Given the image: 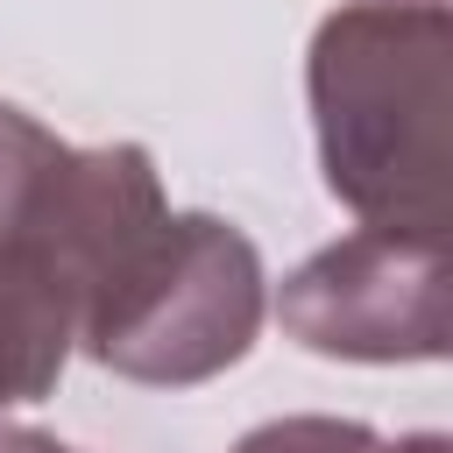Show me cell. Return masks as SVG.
Listing matches in <instances>:
<instances>
[{
	"label": "cell",
	"instance_id": "cell-1",
	"mask_svg": "<svg viewBox=\"0 0 453 453\" xmlns=\"http://www.w3.org/2000/svg\"><path fill=\"white\" fill-rule=\"evenodd\" d=\"M446 0H347L304 57L326 191L361 226L446 234Z\"/></svg>",
	"mask_w": 453,
	"mask_h": 453
},
{
	"label": "cell",
	"instance_id": "cell-2",
	"mask_svg": "<svg viewBox=\"0 0 453 453\" xmlns=\"http://www.w3.org/2000/svg\"><path fill=\"white\" fill-rule=\"evenodd\" d=\"M269 311L255 241L219 212H163L78 319V354L120 382L191 389L248 361Z\"/></svg>",
	"mask_w": 453,
	"mask_h": 453
},
{
	"label": "cell",
	"instance_id": "cell-3",
	"mask_svg": "<svg viewBox=\"0 0 453 453\" xmlns=\"http://www.w3.org/2000/svg\"><path fill=\"white\" fill-rule=\"evenodd\" d=\"M276 319L326 361H439L446 354V234L354 226L276 290Z\"/></svg>",
	"mask_w": 453,
	"mask_h": 453
},
{
	"label": "cell",
	"instance_id": "cell-4",
	"mask_svg": "<svg viewBox=\"0 0 453 453\" xmlns=\"http://www.w3.org/2000/svg\"><path fill=\"white\" fill-rule=\"evenodd\" d=\"M78 354V297L42 255H0V411L42 403Z\"/></svg>",
	"mask_w": 453,
	"mask_h": 453
},
{
	"label": "cell",
	"instance_id": "cell-5",
	"mask_svg": "<svg viewBox=\"0 0 453 453\" xmlns=\"http://www.w3.org/2000/svg\"><path fill=\"white\" fill-rule=\"evenodd\" d=\"M64 170H71V142H57L35 113H21V106L0 99V255H42L57 269L50 226H57Z\"/></svg>",
	"mask_w": 453,
	"mask_h": 453
},
{
	"label": "cell",
	"instance_id": "cell-6",
	"mask_svg": "<svg viewBox=\"0 0 453 453\" xmlns=\"http://www.w3.org/2000/svg\"><path fill=\"white\" fill-rule=\"evenodd\" d=\"M234 453H382V439L361 418H326V411H297V418H269L255 432L234 439Z\"/></svg>",
	"mask_w": 453,
	"mask_h": 453
},
{
	"label": "cell",
	"instance_id": "cell-7",
	"mask_svg": "<svg viewBox=\"0 0 453 453\" xmlns=\"http://www.w3.org/2000/svg\"><path fill=\"white\" fill-rule=\"evenodd\" d=\"M0 453H85V446H64L57 432H35V425H0Z\"/></svg>",
	"mask_w": 453,
	"mask_h": 453
},
{
	"label": "cell",
	"instance_id": "cell-8",
	"mask_svg": "<svg viewBox=\"0 0 453 453\" xmlns=\"http://www.w3.org/2000/svg\"><path fill=\"white\" fill-rule=\"evenodd\" d=\"M382 453H453V446H446V432H411V439H396V446L382 439Z\"/></svg>",
	"mask_w": 453,
	"mask_h": 453
}]
</instances>
